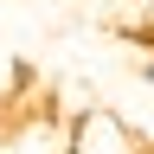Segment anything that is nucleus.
Wrapping results in <instances>:
<instances>
[{
    "label": "nucleus",
    "instance_id": "f03ea898",
    "mask_svg": "<svg viewBox=\"0 0 154 154\" xmlns=\"http://www.w3.org/2000/svg\"><path fill=\"white\" fill-rule=\"evenodd\" d=\"M122 13L135 19L128 32H135V38H148V45H154V0H122Z\"/></svg>",
    "mask_w": 154,
    "mask_h": 154
},
{
    "label": "nucleus",
    "instance_id": "f257e3e1",
    "mask_svg": "<svg viewBox=\"0 0 154 154\" xmlns=\"http://www.w3.org/2000/svg\"><path fill=\"white\" fill-rule=\"evenodd\" d=\"M71 154H148V141L122 122V116L90 109V116H77V122H71Z\"/></svg>",
    "mask_w": 154,
    "mask_h": 154
},
{
    "label": "nucleus",
    "instance_id": "7ed1b4c3",
    "mask_svg": "<svg viewBox=\"0 0 154 154\" xmlns=\"http://www.w3.org/2000/svg\"><path fill=\"white\" fill-rule=\"evenodd\" d=\"M148 90H154V51H148Z\"/></svg>",
    "mask_w": 154,
    "mask_h": 154
},
{
    "label": "nucleus",
    "instance_id": "20e7f679",
    "mask_svg": "<svg viewBox=\"0 0 154 154\" xmlns=\"http://www.w3.org/2000/svg\"><path fill=\"white\" fill-rule=\"evenodd\" d=\"M148 154H154V148H148Z\"/></svg>",
    "mask_w": 154,
    "mask_h": 154
}]
</instances>
